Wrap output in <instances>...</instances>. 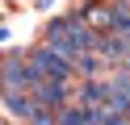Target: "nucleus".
Returning a JSON list of instances; mask_svg holds the SVG:
<instances>
[{"mask_svg":"<svg viewBox=\"0 0 130 125\" xmlns=\"http://www.w3.org/2000/svg\"><path fill=\"white\" fill-rule=\"evenodd\" d=\"M25 54H29V63H34V71L42 75V79H59V83L80 79L76 67H71V58H63L59 50H51V46H29Z\"/></svg>","mask_w":130,"mask_h":125,"instance_id":"1","label":"nucleus"},{"mask_svg":"<svg viewBox=\"0 0 130 125\" xmlns=\"http://www.w3.org/2000/svg\"><path fill=\"white\" fill-rule=\"evenodd\" d=\"M13 38V29H9V25H0V42H9Z\"/></svg>","mask_w":130,"mask_h":125,"instance_id":"2","label":"nucleus"},{"mask_svg":"<svg viewBox=\"0 0 130 125\" xmlns=\"http://www.w3.org/2000/svg\"><path fill=\"white\" fill-rule=\"evenodd\" d=\"M9 4H25V0H9Z\"/></svg>","mask_w":130,"mask_h":125,"instance_id":"3","label":"nucleus"}]
</instances>
